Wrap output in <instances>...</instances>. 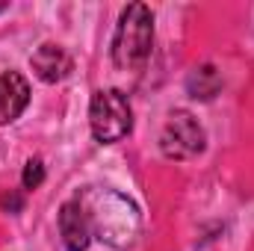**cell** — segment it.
Segmentation results:
<instances>
[{
	"mask_svg": "<svg viewBox=\"0 0 254 251\" xmlns=\"http://www.w3.org/2000/svg\"><path fill=\"white\" fill-rule=\"evenodd\" d=\"M74 201L80 204L86 216L92 240H101L119 251L130 249L136 243L142 219H139V207L127 195L104 187H86L80 195H74Z\"/></svg>",
	"mask_w": 254,
	"mask_h": 251,
	"instance_id": "obj_1",
	"label": "cell"
},
{
	"mask_svg": "<svg viewBox=\"0 0 254 251\" xmlns=\"http://www.w3.org/2000/svg\"><path fill=\"white\" fill-rule=\"evenodd\" d=\"M151 45H154V15L145 3H130L116 27L113 63L125 71H139L151 57Z\"/></svg>",
	"mask_w": 254,
	"mask_h": 251,
	"instance_id": "obj_2",
	"label": "cell"
},
{
	"mask_svg": "<svg viewBox=\"0 0 254 251\" xmlns=\"http://www.w3.org/2000/svg\"><path fill=\"white\" fill-rule=\"evenodd\" d=\"M89 127H92V136L104 145L125 139L133 130V110L122 89H98L92 95Z\"/></svg>",
	"mask_w": 254,
	"mask_h": 251,
	"instance_id": "obj_3",
	"label": "cell"
},
{
	"mask_svg": "<svg viewBox=\"0 0 254 251\" xmlns=\"http://www.w3.org/2000/svg\"><path fill=\"white\" fill-rule=\"evenodd\" d=\"M204 127L187 110H175L160 133V151L169 160H192L204 151Z\"/></svg>",
	"mask_w": 254,
	"mask_h": 251,
	"instance_id": "obj_4",
	"label": "cell"
},
{
	"mask_svg": "<svg viewBox=\"0 0 254 251\" xmlns=\"http://www.w3.org/2000/svg\"><path fill=\"white\" fill-rule=\"evenodd\" d=\"M30 104V83L18 71L0 74V125L15 122Z\"/></svg>",
	"mask_w": 254,
	"mask_h": 251,
	"instance_id": "obj_5",
	"label": "cell"
},
{
	"mask_svg": "<svg viewBox=\"0 0 254 251\" xmlns=\"http://www.w3.org/2000/svg\"><path fill=\"white\" fill-rule=\"evenodd\" d=\"M60 237H63V243L68 251H86L89 243H92L86 216H83V210H80V204L74 198L65 201L63 210H60Z\"/></svg>",
	"mask_w": 254,
	"mask_h": 251,
	"instance_id": "obj_6",
	"label": "cell"
},
{
	"mask_svg": "<svg viewBox=\"0 0 254 251\" xmlns=\"http://www.w3.org/2000/svg\"><path fill=\"white\" fill-rule=\"evenodd\" d=\"M33 71L45 80V83H60V80H65L68 74H71V68H74V63H71V57L65 54V48H60V45H42L36 54H33Z\"/></svg>",
	"mask_w": 254,
	"mask_h": 251,
	"instance_id": "obj_7",
	"label": "cell"
},
{
	"mask_svg": "<svg viewBox=\"0 0 254 251\" xmlns=\"http://www.w3.org/2000/svg\"><path fill=\"white\" fill-rule=\"evenodd\" d=\"M219 86H222V77H219V71L213 68V65H201V68H195L190 74V80H187V89H190L192 98H198V101H210L216 92H219Z\"/></svg>",
	"mask_w": 254,
	"mask_h": 251,
	"instance_id": "obj_8",
	"label": "cell"
},
{
	"mask_svg": "<svg viewBox=\"0 0 254 251\" xmlns=\"http://www.w3.org/2000/svg\"><path fill=\"white\" fill-rule=\"evenodd\" d=\"M42 181H45V166H42V160H30V163L24 166V178H21L24 189L42 187Z\"/></svg>",
	"mask_w": 254,
	"mask_h": 251,
	"instance_id": "obj_9",
	"label": "cell"
}]
</instances>
